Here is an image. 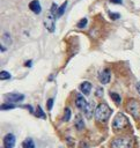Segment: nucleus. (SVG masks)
Segmentation results:
<instances>
[{
  "instance_id": "1",
  "label": "nucleus",
  "mask_w": 140,
  "mask_h": 148,
  "mask_svg": "<svg viewBox=\"0 0 140 148\" xmlns=\"http://www.w3.org/2000/svg\"><path fill=\"white\" fill-rule=\"evenodd\" d=\"M111 113H112L111 108L105 103H101L97 105L95 110V119L100 123H105L110 118Z\"/></svg>"
},
{
  "instance_id": "2",
  "label": "nucleus",
  "mask_w": 140,
  "mask_h": 148,
  "mask_svg": "<svg viewBox=\"0 0 140 148\" xmlns=\"http://www.w3.org/2000/svg\"><path fill=\"white\" fill-rule=\"evenodd\" d=\"M128 125H130L128 118L125 114H123V113H117L116 117L112 120V130L116 131V132L125 130Z\"/></svg>"
},
{
  "instance_id": "3",
  "label": "nucleus",
  "mask_w": 140,
  "mask_h": 148,
  "mask_svg": "<svg viewBox=\"0 0 140 148\" xmlns=\"http://www.w3.org/2000/svg\"><path fill=\"white\" fill-rule=\"evenodd\" d=\"M132 140L128 136H118L112 140L110 148H131Z\"/></svg>"
},
{
  "instance_id": "4",
  "label": "nucleus",
  "mask_w": 140,
  "mask_h": 148,
  "mask_svg": "<svg viewBox=\"0 0 140 148\" xmlns=\"http://www.w3.org/2000/svg\"><path fill=\"white\" fill-rule=\"evenodd\" d=\"M126 110H127L135 119L140 118V104H139L135 99H131V101L127 102V104H126Z\"/></svg>"
},
{
  "instance_id": "5",
  "label": "nucleus",
  "mask_w": 140,
  "mask_h": 148,
  "mask_svg": "<svg viewBox=\"0 0 140 148\" xmlns=\"http://www.w3.org/2000/svg\"><path fill=\"white\" fill-rule=\"evenodd\" d=\"M44 25L50 32H53L56 29V15L51 10L44 17Z\"/></svg>"
},
{
  "instance_id": "6",
  "label": "nucleus",
  "mask_w": 140,
  "mask_h": 148,
  "mask_svg": "<svg viewBox=\"0 0 140 148\" xmlns=\"http://www.w3.org/2000/svg\"><path fill=\"white\" fill-rule=\"evenodd\" d=\"M15 146V136L12 133H8L3 136V148H14Z\"/></svg>"
},
{
  "instance_id": "7",
  "label": "nucleus",
  "mask_w": 140,
  "mask_h": 148,
  "mask_svg": "<svg viewBox=\"0 0 140 148\" xmlns=\"http://www.w3.org/2000/svg\"><path fill=\"white\" fill-rule=\"evenodd\" d=\"M110 79H111V73H110L109 69H103V71L100 72V74H98V80H100L101 83L106 84V83L110 82Z\"/></svg>"
},
{
  "instance_id": "8",
  "label": "nucleus",
  "mask_w": 140,
  "mask_h": 148,
  "mask_svg": "<svg viewBox=\"0 0 140 148\" xmlns=\"http://www.w3.org/2000/svg\"><path fill=\"white\" fill-rule=\"evenodd\" d=\"M5 98H6L8 102H10V103H16V102H21V101L24 98V95L13 92V94H7V95L5 96Z\"/></svg>"
},
{
  "instance_id": "9",
  "label": "nucleus",
  "mask_w": 140,
  "mask_h": 148,
  "mask_svg": "<svg viewBox=\"0 0 140 148\" xmlns=\"http://www.w3.org/2000/svg\"><path fill=\"white\" fill-rule=\"evenodd\" d=\"M87 104H88V102L86 101L84 96H82V95L78 94V95H76V98H75V105H76V108L83 111V110L86 109Z\"/></svg>"
},
{
  "instance_id": "10",
  "label": "nucleus",
  "mask_w": 140,
  "mask_h": 148,
  "mask_svg": "<svg viewBox=\"0 0 140 148\" xmlns=\"http://www.w3.org/2000/svg\"><path fill=\"white\" fill-rule=\"evenodd\" d=\"M95 102L94 101H90L88 104H87V106H86V109L83 110V112H84V116L88 118V119H90L91 117H93V114L95 113Z\"/></svg>"
},
{
  "instance_id": "11",
  "label": "nucleus",
  "mask_w": 140,
  "mask_h": 148,
  "mask_svg": "<svg viewBox=\"0 0 140 148\" xmlns=\"http://www.w3.org/2000/svg\"><path fill=\"white\" fill-rule=\"evenodd\" d=\"M29 8L35 13V14H39L42 12V7H40V3L38 0H32L30 3H29Z\"/></svg>"
},
{
  "instance_id": "12",
  "label": "nucleus",
  "mask_w": 140,
  "mask_h": 148,
  "mask_svg": "<svg viewBox=\"0 0 140 148\" xmlns=\"http://www.w3.org/2000/svg\"><path fill=\"white\" fill-rule=\"evenodd\" d=\"M80 90H81L82 94H84V95H89L90 91H91V83L88 82V81L82 82V83L80 84Z\"/></svg>"
},
{
  "instance_id": "13",
  "label": "nucleus",
  "mask_w": 140,
  "mask_h": 148,
  "mask_svg": "<svg viewBox=\"0 0 140 148\" xmlns=\"http://www.w3.org/2000/svg\"><path fill=\"white\" fill-rule=\"evenodd\" d=\"M75 127H76V130H79V131H81V130L84 127V123H83V120H82V117L79 116V114L75 117Z\"/></svg>"
},
{
  "instance_id": "14",
  "label": "nucleus",
  "mask_w": 140,
  "mask_h": 148,
  "mask_svg": "<svg viewBox=\"0 0 140 148\" xmlns=\"http://www.w3.org/2000/svg\"><path fill=\"white\" fill-rule=\"evenodd\" d=\"M22 148H35V142L32 141V139H25L22 142Z\"/></svg>"
},
{
  "instance_id": "15",
  "label": "nucleus",
  "mask_w": 140,
  "mask_h": 148,
  "mask_svg": "<svg viewBox=\"0 0 140 148\" xmlns=\"http://www.w3.org/2000/svg\"><path fill=\"white\" fill-rule=\"evenodd\" d=\"M66 7H67V1H65L59 8H58V10H57V15H56V17H60L62 14H64V12H65V9H66Z\"/></svg>"
},
{
  "instance_id": "16",
  "label": "nucleus",
  "mask_w": 140,
  "mask_h": 148,
  "mask_svg": "<svg viewBox=\"0 0 140 148\" xmlns=\"http://www.w3.org/2000/svg\"><path fill=\"white\" fill-rule=\"evenodd\" d=\"M69 118H71V109H69V108H66V109H65V112H64L62 120H64V121H68Z\"/></svg>"
},
{
  "instance_id": "17",
  "label": "nucleus",
  "mask_w": 140,
  "mask_h": 148,
  "mask_svg": "<svg viewBox=\"0 0 140 148\" xmlns=\"http://www.w3.org/2000/svg\"><path fill=\"white\" fill-rule=\"evenodd\" d=\"M110 96H111V98L117 103V104H119L120 103V96L118 95V94H116V92H112V91H110Z\"/></svg>"
},
{
  "instance_id": "18",
  "label": "nucleus",
  "mask_w": 140,
  "mask_h": 148,
  "mask_svg": "<svg viewBox=\"0 0 140 148\" xmlns=\"http://www.w3.org/2000/svg\"><path fill=\"white\" fill-rule=\"evenodd\" d=\"M87 22H88V21H87V18H86V17H83V18H81V20L78 22L76 27H78V28H80V29H82V28H84V27L87 25Z\"/></svg>"
},
{
  "instance_id": "19",
  "label": "nucleus",
  "mask_w": 140,
  "mask_h": 148,
  "mask_svg": "<svg viewBox=\"0 0 140 148\" xmlns=\"http://www.w3.org/2000/svg\"><path fill=\"white\" fill-rule=\"evenodd\" d=\"M0 77H1V80H8V79L12 77V75H10V73H8L6 71H2L1 74H0Z\"/></svg>"
},
{
  "instance_id": "20",
  "label": "nucleus",
  "mask_w": 140,
  "mask_h": 148,
  "mask_svg": "<svg viewBox=\"0 0 140 148\" xmlns=\"http://www.w3.org/2000/svg\"><path fill=\"white\" fill-rule=\"evenodd\" d=\"M37 116H38V117H40V118H43V119L45 118V113L43 112V110H42V108H40L39 105L37 106Z\"/></svg>"
},
{
  "instance_id": "21",
  "label": "nucleus",
  "mask_w": 140,
  "mask_h": 148,
  "mask_svg": "<svg viewBox=\"0 0 140 148\" xmlns=\"http://www.w3.org/2000/svg\"><path fill=\"white\" fill-rule=\"evenodd\" d=\"M46 106H47V110H51V109H52V106H53V98H49V99H47Z\"/></svg>"
},
{
  "instance_id": "22",
  "label": "nucleus",
  "mask_w": 140,
  "mask_h": 148,
  "mask_svg": "<svg viewBox=\"0 0 140 148\" xmlns=\"http://www.w3.org/2000/svg\"><path fill=\"white\" fill-rule=\"evenodd\" d=\"M15 106L13 104H2L1 105V110H8V109H14Z\"/></svg>"
},
{
  "instance_id": "23",
  "label": "nucleus",
  "mask_w": 140,
  "mask_h": 148,
  "mask_svg": "<svg viewBox=\"0 0 140 148\" xmlns=\"http://www.w3.org/2000/svg\"><path fill=\"white\" fill-rule=\"evenodd\" d=\"M110 17L113 18V20H117V18H119L120 16H119L118 13H110Z\"/></svg>"
},
{
  "instance_id": "24",
  "label": "nucleus",
  "mask_w": 140,
  "mask_h": 148,
  "mask_svg": "<svg viewBox=\"0 0 140 148\" xmlns=\"http://www.w3.org/2000/svg\"><path fill=\"white\" fill-rule=\"evenodd\" d=\"M3 40L7 42V44H10V43H12V40H10L9 37H8V34H5V35H3Z\"/></svg>"
},
{
  "instance_id": "25",
  "label": "nucleus",
  "mask_w": 140,
  "mask_h": 148,
  "mask_svg": "<svg viewBox=\"0 0 140 148\" xmlns=\"http://www.w3.org/2000/svg\"><path fill=\"white\" fill-rule=\"evenodd\" d=\"M96 95H97L98 97H101V96L103 95V89H102V88H97V90H96Z\"/></svg>"
},
{
  "instance_id": "26",
  "label": "nucleus",
  "mask_w": 140,
  "mask_h": 148,
  "mask_svg": "<svg viewBox=\"0 0 140 148\" xmlns=\"http://www.w3.org/2000/svg\"><path fill=\"white\" fill-rule=\"evenodd\" d=\"M112 3H121L123 2V0H110Z\"/></svg>"
},
{
  "instance_id": "27",
  "label": "nucleus",
  "mask_w": 140,
  "mask_h": 148,
  "mask_svg": "<svg viewBox=\"0 0 140 148\" xmlns=\"http://www.w3.org/2000/svg\"><path fill=\"white\" fill-rule=\"evenodd\" d=\"M135 88H137V91L140 94V82H138L137 83V86H135Z\"/></svg>"
}]
</instances>
